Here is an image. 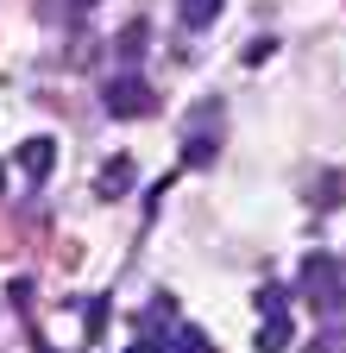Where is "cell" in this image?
I'll list each match as a JSON object with an SVG mask.
<instances>
[{"label":"cell","instance_id":"6da1fadb","mask_svg":"<svg viewBox=\"0 0 346 353\" xmlns=\"http://www.w3.org/2000/svg\"><path fill=\"white\" fill-rule=\"evenodd\" d=\"M296 290L309 296L321 316H334V322H346V265L334 259V252H309L302 259V278H296Z\"/></svg>","mask_w":346,"mask_h":353},{"label":"cell","instance_id":"7a4b0ae2","mask_svg":"<svg viewBox=\"0 0 346 353\" xmlns=\"http://www.w3.org/2000/svg\"><path fill=\"white\" fill-rule=\"evenodd\" d=\"M101 108H107L113 120H145V114L158 108V95H151V82H145L139 70H120V76H107V88H101Z\"/></svg>","mask_w":346,"mask_h":353},{"label":"cell","instance_id":"3957f363","mask_svg":"<svg viewBox=\"0 0 346 353\" xmlns=\"http://www.w3.org/2000/svg\"><path fill=\"white\" fill-rule=\"evenodd\" d=\"M51 164H57V139H45V132H38V139H25V145H19V170L32 176V183H45Z\"/></svg>","mask_w":346,"mask_h":353},{"label":"cell","instance_id":"277c9868","mask_svg":"<svg viewBox=\"0 0 346 353\" xmlns=\"http://www.w3.org/2000/svg\"><path fill=\"white\" fill-rule=\"evenodd\" d=\"M133 176H139V170H133V158H113V164H101V176H95V196H101V202H120L126 190H133Z\"/></svg>","mask_w":346,"mask_h":353},{"label":"cell","instance_id":"5b68a950","mask_svg":"<svg viewBox=\"0 0 346 353\" xmlns=\"http://www.w3.org/2000/svg\"><path fill=\"white\" fill-rule=\"evenodd\" d=\"M221 7L227 0H177V26L183 32H208L214 19H221Z\"/></svg>","mask_w":346,"mask_h":353},{"label":"cell","instance_id":"8992f818","mask_svg":"<svg viewBox=\"0 0 346 353\" xmlns=\"http://www.w3.org/2000/svg\"><path fill=\"white\" fill-rule=\"evenodd\" d=\"M145 38H151V26H145V19H133V26L120 32V44H113V51H120V70H133V63L145 57Z\"/></svg>","mask_w":346,"mask_h":353},{"label":"cell","instance_id":"52a82bcc","mask_svg":"<svg viewBox=\"0 0 346 353\" xmlns=\"http://www.w3.org/2000/svg\"><path fill=\"white\" fill-rule=\"evenodd\" d=\"M290 347V316H258V353H283Z\"/></svg>","mask_w":346,"mask_h":353},{"label":"cell","instance_id":"ba28073f","mask_svg":"<svg viewBox=\"0 0 346 353\" xmlns=\"http://www.w3.org/2000/svg\"><path fill=\"white\" fill-rule=\"evenodd\" d=\"M214 139H221V132H183V164H214Z\"/></svg>","mask_w":346,"mask_h":353},{"label":"cell","instance_id":"9c48e42d","mask_svg":"<svg viewBox=\"0 0 346 353\" xmlns=\"http://www.w3.org/2000/svg\"><path fill=\"white\" fill-rule=\"evenodd\" d=\"M164 353H208V334L202 328H189V322H177V328H170V347Z\"/></svg>","mask_w":346,"mask_h":353},{"label":"cell","instance_id":"30bf717a","mask_svg":"<svg viewBox=\"0 0 346 353\" xmlns=\"http://www.w3.org/2000/svg\"><path fill=\"white\" fill-rule=\"evenodd\" d=\"M283 309H290V290L283 284H265V290H258V316H283Z\"/></svg>","mask_w":346,"mask_h":353},{"label":"cell","instance_id":"8fae6325","mask_svg":"<svg viewBox=\"0 0 346 353\" xmlns=\"http://www.w3.org/2000/svg\"><path fill=\"white\" fill-rule=\"evenodd\" d=\"M302 353H346V328H334V334H315Z\"/></svg>","mask_w":346,"mask_h":353},{"label":"cell","instance_id":"7c38bea8","mask_svg":"<svg viewBox=\"0 0 346 353\" xmlns=\"http://www.w3.org/2000/svg\"><path fill=\"white\" fill-rule=\"evenodd\" d=\"M101 328H107V303H89V341H101Z\"/></svg>","mask_w":346,"mask_h":353},{"label":"cell","instance_id":"4fadbf2b","mask_svg":"<svg viewBox=\"0 0 346 353\" xmlns=\"http://www.w3.org/2000/svg\"><path fill=\"white\" fill-rule=\"evenodd\" d=\"M271 51H277V44H271V38H252V44H246V63H265Z\"/></svg>","mask_w":346,"mask_h":353}]
</instances>
